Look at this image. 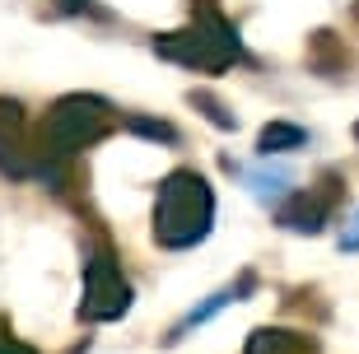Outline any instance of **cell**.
Segmentation results:
<instances>
[{
	"label": "cell",
	"mask_w": 359,
	"mask_h": 354,
	"mask_svg": "<svg viewBox=\"0 0 359 354\" xmlns=\"http://www.w3.org/2000/svg\"><path fill=\"white\" fill-rule=\"evenodd\" d=\"M0 354H33L24 341H10V336H0Z\"/></svg>",
	"instance_id": "10"
},
{
	"label": "cell",
	"mask_w": 359,
	"mask_h": 354,
	"mask_svg": "<svg viewBox=\"0 0 359 354\" xmlns=\"http://www.w3.org/2000/svg\"><path fill=\"white\" fill-rule=\"evenodd\" d=\"M61 10H70V14H75V10H84V0H61Z\"/></svg>",
	"instance_id": "12"
},
{
	"label": "cell",
	"mask_w": 359,
	"mask_h": 354,
	"mask_svg": "<svg viewBox=\"0 0 359 354\" xmlns=\"http://www.w3.org/2000/svg\"><path fill=\"white\" fill-rule=\"evenodd\" d=\"M107 126H112V107L98 98V93H66L47 107L42 117V131H38V144H42V158H70L80 154L84 144L103 140Z\"/></svg>",
	"instance_id": "3"
},
{
	"label": "cell",
	"mask_w": 359,
	"mask_h": 354,
	"mask_svg": "<svg viewBox=\"0 0 359 354\" xmlns=\"http://www.w3.org/2000/svg\"><path fill=\"white\" fill-rule=\"evenodd\" d=\"M355 140H359V126H355Z\"/></svg>",
	"instance_id": "13"
},
{
	"label": "cell",
	"mask_w": 359,
	"mask_h": 354,
	"mask_svg": "<svg viewBox=\"0 0 359 354\" xmlns=\"http://www.w3.org/2000/svg\"><path fill=\"white\" fill-rule=\"evenodd\" d=\"M126 126H131V131H140V135H149V140H168V144L177 140V131H173V126H168V121H145V117H126Z\"/></svg>",
	"instance_id": "9"
},
{
	"label": "cell",
	"mask_w": 359,
	"mask_h": 354,
	"mask_svg": "<svg viewBox=\"0 0 359 354\" xmlns=\"http://www.w3.org/2000/svg\"><path fill=\"white\" fill-rule=\"evenodd\" d=\"M248 354H313V341H304L299 331H252Z\"/></svg>",
	"instance_id": "6"
},
{
	"label": "cell",
	"mask_w": 359,
	"mask_h": 354,
	"mask_svg": "<svg viewBox=\"0 0 359 354\" xmlns=\"http://www.w3.org/2000/svg\"><path fill=\"white\" fill-rule=\"evenodd\" d=\"M215 224V191L210 182L191 168H177L159 182V200H154V243L159 247H196Z\"/></svg>",
	"instance_id": "1"
},
{
	"label": "cell",
	"mask_w": 359,
	"mask_h": 354,
	"mask_svg": "<svg viewBox=\"0 0 359 354\" xmlns=\"http://www.w3.org/2000/svg\"><path fill=\"white\" fill-rule=\"evenodd\" d=\"M280 224L294 229V233H318L322 224H327V196H318V191H294L280 205Z\"/></svg>",
	"instance_id": "5"
},
{
	"label": "cell",
	"mask_w": 359,
	"mask_h": 354,
	"mask_svg": "<svg viewBox=\"0 0 359 354\" xmlns=\"http://www.w3.org/2000/svg\"><path fill=\"white\" fill-rule=\"evenodd\" d=\"M154 52L163 61H173V66H187V70H224L233 61H243V42H238V28L229 24L210 0H196L191 28L159 33Z\"/></svg>",
	"instance_id": "2"
},
{
	"label": "cell",
	"mask_w": 359,
	"mask_h": 354,
	"mask_svg": "<svg viewBox=\"0 0 359 354\" xmlns=\"http://www.w3.org/2000/svg\"><path fill=\"white\" fill-rule=\"evenodd\" d=\"M308 140L304 126H294V121H271V126H262V135H257V149L262 154H285V149H299V144Z\"/></svg>",
	"instance_id": "7"
},
{
	"label": "cell",
	"mask_w": 359,
	"mask_h": 354,
	"mask_svg": "<svg viewBox=\"0 0 359 354\" xmlns=\"http://www.w3.org/2000/svg\"><path fill=\"white\" fill-rule=\"evenodd\" d=\"M341 247H350V252L359 247V215H355V233H350V238H341Z\"/></svg>",
	"instance_id": "11"
},
{
	"label": "cell",
	"mask_w": 359,
	"mask_h": 354,
	"mask_svg": "<svg viewBox=\"0 0 359 354\" xmlns=\"http://www.w3.org/2000/svg\"><path fill=\"white\" fill-rule=\"evenodd\" d=\"M131 308V285L121 275L117 257L107 247L89 252L84 261V299H80V322H117Z\"/></svg>",
	"instance_id": "4"
},
{
	"label": "cell",
	"mask_w": 359,
	"mask_h": 354,
	"mask_svg": "<svg viewBox=\"0 0 359 354\" xmlns=\"http://www.w3.org/2000/svg\"><path fill=\"white\" fill-rule=\"evenodd\" d=\"M187 98H191V107H201L215 126H224V131H233V126H238V121H233V112H224V103H219V98H210L205 89H191Z\"/></svg>",
	"instance_id": "8"
}]
</instances>
